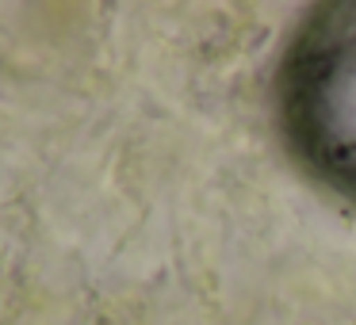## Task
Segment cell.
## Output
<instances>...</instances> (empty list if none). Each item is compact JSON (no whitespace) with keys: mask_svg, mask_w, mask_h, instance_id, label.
Masks as SVG:
<instances>
[{"mask_svg":"<svg viewBox=\"0 0 356 325\" xmlns=\"http://www.w3.org/2000/svg\"><path fill=\"white\" fill-rule=\"evenodd\" d=\"M284 126L299 157L356 199V0H337L302 24L280 81Z\"/></svg>","mask_w":356,"mask_h":325,"instance_id":"1","label":"cell"}]
</instances>
